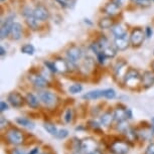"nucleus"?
I'll return each mask as SVG.
<instances>
[{"label": "nucleus", "mask_w": 154, "mask_h": 154, "mask_svg": "<svg viewBox=\"0 0 154 154\" xmlns=\"http://www.w3.org/2000/svg\"><path fill=\"white\" fill-rule=\"evenodd\" d=\"M126 66V63L125 62H118L117 63V65L115 66V68H114V72H115V75H121V71H122V69L124 68V66Z\"/></svg>", "instance_id": "33"}, {"label": "nucleus", "mask_w": 154, "mask_h": 154, "mask_svg": "<svg viewBox=\"0 0 154 154\" xmlns=\"http://www.w3.org/2000/svg\"><path fill=\"white\" fill-rule=\"evenodd\" d=\"M20 51H21L22 54H29V56H32L34 54V46L32 45H30V43H26V45H22L21 48H20Z\"/></svg>", "instance_id": "28"}, {"label": "nucleus", "mask_w": 154, "mask_h": 154, "mask_svg": "<svg viewBox=\"0 0 154 154\" xmlns=\"http://www.w3.org/2000/svg\"><path fill=\"white\" fill-rule=\"evenodd\" d=\"M126 111H127V108H125V107H118L117 109H115L114 111V119L115 121L117 122H121V121H125L127 120L126 118Z\"/></svg>", "instance_id": "23"}, {"label": "nucleus", "mask_w": 154, "mask_h": 154, "mask_svg": "<svg viewBox=\"0 0 154 154\" xmlns=\"http://www.w3.org/2000/svg\"><path fill=\"white\" fill-rule=\"evenodd\" d=\"M40 154H51V153H49V152H43V153H40Z\"/></svg>", "instance_id": "49"}, {"label": "nucleus", "mask_w": 154, "mask_h": 154, "mask_svg": "<svg viewBox=\"0 0 154 154\" xmlns=\"http://www.w3.org/2000/svg\"><path fill=\"white\" fill-rule=\"evenodd\" d=\"M129 38H130V45H132L134 48H138V46H140L144 42L145 32L142 28L136 27L132 30Z\"/></svg>", "instance_id": "8"}, {"label": "nucleus", "mask_w": 154, "mask_h": 154, "mask_svg": "<svg viewBox=\"0 0 154 154\" xmlns=\"http://www.w3.org/2000/svg\"><path fill=\"white\" fill-rule=\"evenodd\" d=\"M106 59H107V57L105 56V54H104L103 51L97 54V60H98V62L100 63H105Z\"/></svg>", "instance_id": "38"}, {"label": "nucleus", "mask_w": 154, "mask_h": 154, "mask_svg": "<svg viewBox=\"0 0 154 154\" xmlns=\"http://www.w3.org/2000/svg\"><path fill=\"white\" fill-rule=\"evenodd\" d=\"M8 110V105L5 103L4 101H1L0 102V111L1 112H4V111H7Z\"/></svg>", "instance_id": "42"}, {"label": "nucleus", "mask_w": 154, "mask_h": 154, "mask_svg": "<svg viewBox=\"0 0 154 154\" xmlns=\"http://www.w3.org/2000/svg\"><path fill=\"white\" fill-rule=\"evenodd\" d=\"M103 53L107 57V59H112V57H115L116 54H117V48H116L115 45H109L103 49Z\"/></svg>", "instance_id": "26"}, {"label": "nucleus", "mask_w": 154, "mask_h": 154, "mask_svg": "<svg viewBox=\"0 0 154 154\" xmlns=\"http://www.w3.org/2000/svg\"><path fill=\"white\" fill-rule=\"evenodd\" d=\"M145 154H154V142L148 145L145 150Z\"/></svg>", "instance_id": "39"}, {"label": "nucleus", "mask_w": 154, "mask_h": 154, "mask_svg": "<svg viewBox=\"0 0 154 154\" xmlns=\"http://www.w3.org/2000/svg\"><path fill=\"white\" fill-rule=\"evenodd\" d=\"M10 154H27V153H25L21 149H18V148H13V149H11Z\"/></svg>", "instance_id": "43"}, {"label": "nucleus", "mask_w": 154, "mask_h": 154, "mask_svg": "<svg viewBox=\"0 0 154 154\" xmlns=\"http://www.w3.org/2000/svg\"><path fill=\"white\" fill-rule=\"evenodd\" d=\"M153 54H154V51H153Z\"/></svg>", "instance_id": "53"}, {"label": "nucleus", "mask_w": 154, "mask_h": 154, "mask_svg": "<svg viewBox=\"0 0 154 154\" xmlns=\"http://www.w3.org/2000/svg\"><path fill=\"white\" fill-rule=\"evenodd\" d=\"M113 121H115L114 119V112L111 111H107L104 114L101 115L100 117V123L102 126L104 127H109L111 126V124L113 123Z\"/></svg>", "instance_id": "18"}, {"label": "nucleus", "mask_w": 154, "mask_h": 154, "mask_svg": "<svg viewBox=\"0 0 154 154\" xmlns=\"http://www.w3.org/2000/svg\"><path fill=\"white\" fill-rule=\"evenodd\" d=\"M27 154H38V147H34L33 149H31Z\"/></svg>", "instance_id": "45"}, {"label": "nucleus", "mask_w": 154, "mask_h": 154, "mask_svg": "<svg viewBox=\"0 0 154 154\" xmlns=\"http://www.w3.org/2000/svg\"><path fill=\"white\" fill-rule=\"evenodd\" d=\"M101 97H103V90H93V91H90L83 95V99L87 101L98 100Z\"/></svg>", "instance_id": "21"}, {"label": "nucleus", "mask_w": 154, "mask_h": 154, "mask_svg": "<svg viewBox=\"0 0 154 154\" xmlns=\"http://www.w3.org/2000/svg\"><path fill=\"white\" fill-rule=\"evenodd\" d=\"M152 123H154V117L152 118Z\"/></svg>", "instance_id": "50"}, {"label": "nucleus", "mask_w": 154, "mask_h": 154, "mask_svg": "<svg viewBox=\"0 0 154 154\" xmlns=\"http://www.w3.org/2000/svg\"><path fill=\"white\" fill-rule=\"evenodd\" d=\"M141 77L137 69H129L124 75V83L130 88H135L141 84Z\"/></svg>", "instance_id": "3"}, {"label": "nucleus", "mask_w": 154, "mask_h": 154, "mask_svg": "<svg viewBox=\"0 0 154 154\" xmlns=\"http://www.w3.org/2000/svg\"><path fill=\"white\" fill-rule=\"evenodd\" d=\"M45 66H46V68H48L51 72H57V69H56V66H54V62H53V63H51V62H45Z\"/></svg>", "instance_id": "36"}, {"label": "nucleus", "mask_w": 154, "mask_h": 154, "mask_svg": "<svg viewBox=\"0 0 154 154\" xmlns=\"http://www.w3.org/2000/svg\"><path fill=\"white\" fill-rule=\"evenodd\" d=\"M96 149H98V144H97V142H96L95 139H93L91 137H88V138H85L84 140H82L81 150L83 151L84 154H89Z\"/></svg>", "instance_id": "12"}, {"label": "nucleus", "mask_w": 154, "mask_h": 154, "mask_svg": "<svg viewBox=\"0 0 154 154\" xmlns=\"http://www.w3.org/2000/svg\"><path fill=\"white\" fill-rule=\"evenodd\" d=\"M120 10H121V7H119L117 4H115L114 2H109V3H106L105 6L103 7V11L104 13L107 14L108 16H115L117 14L120 13Z\"/></svg>", "instance_id": "16"}, {"label": "nucleus", "mask_w": 154, "mask_h": 154, "mask_svg": "<svg viewBox=\"0 0 154 154\" xmlns=\"http://www.w3.org/2000/svg\"><path fill=\"white\" fill-rule=\"evenodd\" d=\"M151 1H152V2H154V0H151Z\"/></svg>", "instance_id": "51"}, {"label": "nucleus", "mask_w": 154, "mask_h": 154, "mask_svg": "<svg viewBox=\"0 0 154 154\" xmlns=\"http://www.w3.org/2000/svg\"><path fill=\"white\" fill-rule=\"evenodd\" d=\"M84 53L83 49L78 45H71L66 51V60H68L69 71L77 69L79 63L83 60Z\"/></svg>", "instance_id": "1"}, {"label": "nucleus", "mask_w": 154, "mask_h": 154, "mask_svg": "<svg viewBox=\"0 0 154 154\" xmlns=\"http://www.w3.org/2000/svg\"><path fill=\"white\" fill-rule=\"evenodd\" d=\"M82 91H83V86L81 84H74V85H72L69 88V92L72 95L79 94Z\"/></svg>", "instance_id": "31"}, {"label": "nucleus", "mask_w": 154, "mask_h": 154, "mask_svg": "<svg viewBox=\"0 0 154 154\" xmlns=\"http://www.w3.org/2000/svg\"><path fill=\"white\" fill-rule=\"evenodd\" d=\"M33 12L37 20H39V21H45V20H48L49 18V16H51V13H49L48 9L42 4L36 5L33 9Z\"/></svg>", "instance_id": "13"}, {"label": "nucleus", "mask_w": 154, "mask_h": 154, "mask_svg": "<svg viewBox=\"0 0 154 154\" xmlns=\"http://www.w3.org/2000/svg\"><path fill=\"white\" fill-rule=\"evenodd\" d=\"M129 0H112V2H114L115 4H117L119 7H123L125 6Z\"/></svg>", "instance_id": "37"}, {"label": "nucleus", "mask_w": 154, "mask_h": 154, "mask_svg": "<svg viewBox=\"0 0 154 154\" xmlns=\"http://www.w3.org/2000/svg\"><path fill=\"white\" fill-rule=\"evenodd\" d=\"M43 128L45 129L46 132L49 133L51 135H54V136H56L57 134V132H59L57 126L54 123H51V122H45V124H43Z\"/></svg>", "instance_id": "27"}, {"label": "nucleus", "mask_w": 154, "mask_h": 154, "mask_svg": "<svg viewBox=\"0 0 154 154\" xmlns=\"http://www.w3.org/2000/svg\"><path fill=\"white\" fill-rule=\"evenodd\" d=\"M126 118H127V120H130V119L133 118V113H132L131 109H127V111H126Z\"/></svg>", "instance_id": "44"}, {"label": "nucleus", "mask_w": 154, "mask_h": 154, "mask_svg": "<svg viewBox=\"0 0 154 154\" xmlns=\"http://www.w3.org/2000/svg\"><path fill=\"white\" fill-rule=\"evenodd\" d=\"M15 122L18 125H20V126L25 127V128H27V129H30V130H33L34 127H35V125H34V123H33L32 121H30L29 119L24 118V117H18V118H16Z\"/></svg>", "instance_id": "25"}, {"label": "nucleus", "mask_w": 154, "mask_h": 154, "mask_svg": "<svg viewBox=\"0 0 154 154\" xmlns=\"http://www.w3.org/2000/svg\"><path fill=\"white\" fill-rule=\"evenodd\" d=\"M39 101L42 102L45 106H46L49 109L56 108L57 105L59 104V97L49 91H42L38 93Z\"/></svg>", "instance_id": "2"}, {"label": "nucleus", "mask_w": 154, "mask_h": 154, "mask_svg": "<svg viewBox=\"0 0 154 154\" xmlns=\"http://www.w3.org/2000/svg\"><path fill=\"white\" fill-rule=\"evenodd\" d=\"M141 84L144 89H149L154 85V72L146 71L141 77Z\"/></svg>", "instance_id": "15"}, {"label": "nucleus", "mask_w": 154, "mask_h": 154, "mask_svg": "<svg viewBox=\"0 0 154 154\" xmlns=\"http://www.w3.org/2000/svg\"><path fill=\"white\" fill-rule=\"evenodd\" d=\"M25 102L30 108L32 109H36L39 107V98H37L35 95L31 94V93H28V94L25 96Z\"/></svg>", "instance_id": "22"}, {"label": "nucleus", "mask_w": 154, "mask_h": 154, "mask_svg": "<svg viewBox=\"0 0 154 154\" xmlns=\"http://www.w3.org/2000/svg\"><path fill=\"white\" fill-rule=\"evenodd\" d=\"M28 79L31 82V84L38 89H45L48 86V81L45 79V77H42V75L38 74H31Z\"/></svg>", "instance_id": "11"}, {"label": "nucleus", "mask_w": 154, "mask_h": 154, "mask_svg": "<svg viewBox=\"0 0 154 154\" xmlns=\"http://www.w3.org/2000/svg\"><path fill=\"white\" fill-rule=\"evenodd\" d=\"M69 136V131L66 129H60L59 130L57 134L56 135V137L60 140H63V139H66Z\"/></svg>", "instance_id": "35"}, {"label": "nucleus", "mask_w": 154, "mask_h": 154, "mask_svg": "<svg viewBox=\"0 0 154 154\" xmlns=\"http://www.w3.org/2000/svg\"><path fill=\"white\" fill-rule=\"evenodd\" d=\"M114 45L118 51H125L130 45V38H128L127 35L122 37H115Z\"/></svg>", "instance_id": "17"}, {"label": "nucleus", "mask_w": 154, "mask_h": 154, "mask_svg": "<svg viewBox=\"0 0 154 154\" xmlns=\"http://www.w3.org/2000/svg\"><path fill=\"white\" fill-rule=\"evenodd\" d=\"M134 2L140 7H149L152 1L151 0H134Z\"/></svg>", "instance_id": "34"}, {"label": "nucleus", "mask_w": 154, "mask_h": 154, "mask_svg": "<svg viewBox=\"0 0 154 154\" xmlns=\"http://www.w3.org/2000/svg\"><path fill=\"white\" fill-rule=\"evenodd\" d=\"M14 18L15 15L14 14H10L5 18L1 23V28H0V38L4 39L5 37H7L11 32L12 26L14 24Z\"/></svg>", "instance_id": "7"}, {"label": "nucleus", "mask_w": 154, "mask_h": 154, "mask_svg": "<svg viewBox=\"0 0 154 154\" xmlns=\"http://www.w3.org/2000/svg\"><path fill=\"white\" fill-rule=\"evenodd\" d=\"M1 1H2V2H3V1H4V0H1Z\"/></svg>", "instance_id": "52"}, {"label": "nucleus", "mask_w": 154, "mask_h": 154, "mask_svg": "<svg viewBox=\"0 0 154 154\" xmlns=\"http://www.w3.org/2000/svg\"><path fill=\"white\" fill-rule=\"evenodd\" d=\"M21 14L23 15L26 22L27 26L32 30H36L38 28V20L34 15L33 9H31L29 6H24L21 10Z\"/></svg>", "instance_id": "4"}, {"label": "nucleus", "mask_w": 154, "mask_h": 154, "mask_svg": "<svg viewBox=\"0 0 154 154\" xmlns=\"http://www.w3.org/2000/svg\"><path fill=\"white\" fill-rule=\"evenodd\" d=\"M115 25L114 19L112 18L111 16H106L103 17L99 20L98 22V26L101 28V29H110Z\"/></svg>", "instance_id": "20"}, {"label": "nucleus", "mask_w": 154, "mask_h": 154, "mask_svg": "<svg viewBox=\"0 0 154 154\" xmlns=\"http://www.w3.org/2000/svg\"><path fill=\"white\" fill-rule=\"evenodd\" d=\"M103 97L108 99V100H112L116 97V92L113 89H105L103 90Z\"/></svg>", "instance_id": "32"}, {"label": "nucleus", "mask_w": 154, "mask_h": 154, "mask_svg": "<svg viewBox=\"0 0 154 154\" xmlns=\"http://www.w3.org/2000/svg\"><path fill=\"white\" fill-rule=\"evenodd\" d=\"M89 154H103L101 152V150H99V149H96V150H94V151H92L91 153H89Z\"/></svg>", "instance_id": "47"}, {"label": "nucleus", "mask_w": 154, "mask_h": 154, "mask_svg": "<svg viewBox=\"0 0 154 154\" xmlns=\"http://www.w3.org/2000/svg\"><path fill=\"white\" fill-rule=\"evenodd\" d=\"M112 32L115 37H122L127 35V29L123 24H115L112 27Z\"/></svg>", "instance_id": "24"}, {"label": "nucleus", "mask_w": 154, "mask_h": 154, "mask_svg": "<svg viewBox=\"0 0 154 154\" xmlns=\"http://www.w3.org/2000/svg\"><path fill=\"white\" fill-rule=\"evenodd\" d=\"M95 69V60L91 57H85L79 63V69L84 75H89Z\"/></svg>", "instance_id": "10"}, {"label": "nucleus", "mask_w": 154, "mask_h": 154, "mask_svg": "<svg viewBox=\"0 0 154 154\" xmlns=\"http://www.w3.org/2000/svg\"><path fill=\"white\" fill-rule=\"evenodd\" d=\"M144 32H145V36H146L147 38H150V37L152 36V33H153V31H152V29H151V27L147 26L146 28H145Z\"/></svg>", "instance_id": "41"}, {"label": "nucleus", "mask_w": 154, "mask_h": 154, "mask_svg": "<svg viewBox=\"0 0 154 154\" xmlns=\"http://www.w3.org/2000/svg\"><path fill=\"white\" fill-rule=\"evenodd\" d=\"M129 144L126 141L115 139L109 144V150L112 154H127L129 152Z\"/></svg>", "instance_id": "5"}, {"label": "nucleus", "mask_w": 154, "mask_h": 154, "mask_svg": "<svg viewBox=\"0 0 154 154\" xmlns=\"http://www.w3.org/2000/svg\"><path fill=\"white\" fill-rule=\"evenodd\" d=\"M0 51H1V53H0V54H1V57L5 56V54H6V51H5V49H4L3 46H1V48H0Z\"/></svg>", "instance_id": "46"}, {"label": "nucleus", "mask_w": 154, "mask_h": 154, "mask_svg": "<svg viewBox=\"0 0 154 154\" xmlns=\"http://www.w3.org/2000/svg\"><path fill=\"white\" fill-rule=\"evenodd\" d=\"M151 66H152V69H153V72H154V62L152 63V65H151Z\"/></svg>", "instance_id": "48"}, {"label": "nucleus", "mask_w": 154, "mask_h": 154, "mask_svg": "<svg viewBox=\"0 0 154 154\" xmlns=\"http://www.w3.org/2000/svg\"><path fill=\"white\" fill-rule=\"evenodd\" d=\"M88 127L90 129L94 130L95 132H101V123H98V122L95 120H89Z\"/></svg>", "instance_id": "30"}, {"label": "nucleus", "mask_w": 154, "mask_h": 154, "mask_svg": "<svg viewBox=\"0 0 154 154\" xmlns=\"http://www.w3.org/2000/svg\"><path fill=\"white\" fill-rule=\"evenodd\" d=\"M54 63L56 66L57 72H60V74H66V72H69V66L68 63V60L63 59L60 57H57L54 59Z\"/></svg>", "instance_id": "14"}, {"label": "nucleus", "mask_w": 154, "mask_h": 154, "mask_svg": "<svg viewBox=\"0 0 154 154\" xmlns=\"http://www.w3.org/2000/svg\"><path fill=\"white\" fill-rule=\"evenodd\" d=\"M23 34V29H22V25L19 22H14L12 29H11L10 35L11 38L13 40H19L22 37Z\"/></svg>", "instance_id": "19"}, {"label": "nucleus", "mask_w": 154, "mask_h": 154, "mask_svg": "<svg viewBox=\"0 0 154 154\" xmlns=\"http://www.w3.org/2000/svg\"><path fill=\"white\" fill-rule=\"evenodd\" d=\"M7 101L9 102V104L13 108H16V109L21 108V107L24 105V103H26V102H25V98H23L18 92L9 93L7 96Z\"/></svg>", "instance_id": "9"}, {"label": "nucleus", "mask_w": 154, "mask_h": 154, "mask_svg": "<svg viewBox=\"0 0 154 154\" xmlns=\"http://www.w3.org/2000/svg\"><path fill=\"white\" fill-rule=\"evenodd\" d=\"M6 140L12 145H20L24 142L23 133L17 128H10L6 133Z\"/></svg>", "instance_id": "6"}, {"label": "nucleus", "mask_w": 154, "mask_h": 154, "mask_svg": "<svg viewBox=\"0 0 154 154\" xmlns=\"http://www.w3.org/2000/svg\"><path fill=\"white\" fill-rule=\"evenodd\" d=\"M8 124H9V122H8L3 116H1V119H0V125H1L0 127H1V129H3L4 127L8 126Z\"/></svg>", "instance_id": "40"}, {"label": "nucleus", "mask_w": 154, "mask_h": 154, "mask_svg": "<svg viewBox=\"0 0 154 154\" xmlns=\"http://www.w3.org/2000/svg\"><path fill=\"white\" fill-rule=\"evenodd\" d=\"M72 117H74V111H72V109L71 108L66 109L65 111V114H63V121H65V123L66 124L71 123L72 121Z\"/></svg>", "instance_id": "29"}]
</instances>
